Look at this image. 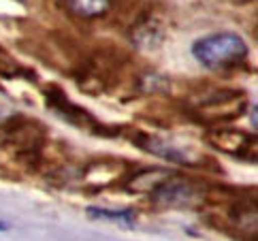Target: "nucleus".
I'll use <instances>...</instances> for the list:
<instances>
[{
    "mask_svg": "<svg viewBox=\"0 0 258 241\" xmlns=\"http://www.w3.org/2000/svg\"><path fill=\"white\" fill-rule=\"evenodd\" d=\"M190 105L205 122H230L245 113L247 96L233 88H203L190 98Z\"/></svg>",
    "mask_w": 258,
    "mask_h": 241,
    "instance_id": "1",
    "label": "nucleus"
},
{
    "mask_svg": "<svg viewBox=\"0 0 258 241\" xmlns=\"http://www.w3.org/2000/svg\"><path fill=\"white\" fill-rule=\"evenodd\" d=\"M192 53L207 69H230L247 58V43L235 32H216L199 39Z\"/></svg>",
    "mask_w": 258,
    "mask_h": 241,
    "instance_id": "2",
    "label": "nucleus"
},
{
    "mask_svg": "<svg viewBox=\"0 0 258 241\" xmlns=\"http://www.w3.org/2000/svg\"><path fill=\"white\" fill-rule=\"evenodd\" d=\"M0 131L9 145L15 147V152L24 156H39L45 143V128L43 124L34 122V119L26 115H9Z\"/></svg>",
    "mask_w": 258,
    "mask_h": 241,
    "instance_id": "3",
    "label": "nucleus"
},
{
    "mask_svg": "<svg viewBox=\"0 0 258 241\" xmlns=\"http://www.w3.org/2000/svg\"><path fill=\"white\" fill-rule=\"evenodd\" d=\"M152 199L162 207H199L207 201V192L192 179L171 175L152 192Z\"/></svg>",
    "mask_w": 258,
    "mask_h": 241,
    "instance_id": "4",
    "label": "nucleus"
},
{
    "mask_svg": "<svg viewBox=\"0 0 258 241\" xmlns=\"http://www.w3.org/2000/svg\"><path fill=\"white\" fill-rule=\"evenodd\" d=\"M205 141L209 143V147H214L222 154L247 160L256 158V137L250 133L235 131V128H214V131L207 133Z\"/></svg>",
    "mask_w": 258,
    "mask_h": 241,
    "instance_id": "5",
    "label": "nucleus"
},
{
    "mask_svg": "<svg viewBox=\"0 0 258 241\" xmlns=\"http://www.w3.org/2000/svg\"><path fill=\"white\" fill-rule=\"evenodd\" d=\"M228 228L239 233L243 239L250 237L256 241L258 237V205H256V197L250 199H239L233 201L228 205V214H226Z\"/></svg>",
    "mask_w": 258,
    "mask_h": 241,
    "instance_id": "6",
    "label": "nucleus"
},
{
    "mask_svg": "<svg viewBox=\"0 0 258 241\" xmlns=\"http://www.w3.org/2000/svg\"><path fill=\"white\" fill-rule=\"evenodd\" d=\"M45 98H47V105H49L53 111H56L60 117L67 119V122L75 124V126H92V128H96V131H98V124L94 122V119H92L94 115L88 113L86 109L73 105L60 90H56V88L47 90V92H45Z\"/></svg>",
    "mask_w": 258,
    "mask_h": 241,
    "instance_id": "7",
    "label": "nucleus"
},
{
    "mask_svg": "<svg viewBox=\"0 0 258 241\" xmlns=\"http://www.w3.org/2000/svg\"><path fill=\"white\" fill-rule=\"evenodd\" d=\"M164 36H167V28L162 26L160 20H156V17H145L143 22H139L131 30L133 45L139 49H145V51L158 49L164 41Z\"/></svg>",
    "mask_w": 258,
    "mask_h": 241,
    "instance_id": "8",
    "label": "nucleus"
},
{
    "mask_svg": "<svg viewBox=\"0 0 258 241\" xmlns=\"http://www.w3.org/2000/svg\"><path fill=\"white\" fill-rule=\"evenodd\" d=\"M124 171H126V164L119 160H96L86 169L84 182L90 184V186L105 188V186H111L113 182L122 179Z\"/></svg>",
    "mask_w": 258,
    "mask_h": 241,
    "instance_id": "9",
    "label": "nucleus"
},
{
    "mask_svg": "<svg viewBox=\"0 0 258 241\" xmlns=\"http://www.w3.org/2000/svg\"><path fill=\"white\" fill-rule=\"evenodd\" d=\"M171 175H173L171 171H164V169H141L126 179V190L152 194L164 179H169Z\"/></svg>",
    "mask_w": 258,
    "mask_h": 241,
    "instance_id": "10",
    "label": "nucleus"
},
{
    "mask_svg": "<svg viewBox=\"0 0 258 241\" xmlns=\"http://www.w3.org/2000/svg\"><path fill=\"white\" fill-rule=\"evenodd\" d=\"M137 145L143 147V150H147V152L156 154V156H160V158H164V160L175 162V164H188L190 162L186 156H183L181 150L169 145L167 141H162V139H158L156 135H143V137H139V139H137Z\"/></svg>",
    "mask_w": 258,
    "mask_h": 241,
    "instance_id": "11",
    "label": "nucleus"
},
{
    "mask_svg": "<svg viewBox=\"0 0 258 241\" xmlns=\"http://www.w3.org/2000/svg\"><path fill=\"white\" fill-rule=\"evenodd\" d=\"M64 9L79 20H96L109 13L111 0H62Z\"/></svg>",
    "mask_w": 258,
    "mask_h": 241,
    "instance_id": "12",
    "label": "nucleus"
},
{
    "mask_svg": "<svg viewBox=\"0 0 258 241\" xmlns=\"http://www.w3.org/2000/svg\"><path fill=\"white\" fill-rule=\"evenodd\" d=\"M88 214L92 218L98 220H109V222H133L135 211L133 209H98V207H90Z\"/></svg>",
    "mask_w": 258,
    "mask_h": 241,
    "instance_id": "13",
    "label": "nucleus"
},
{
    "mask_svg": "<svg viewBox=\"0 0 258 241\" xmlns=\"http://www.w3.org/2000/svg\"><path fill=\"white\" fill-rule=\"evenodd\" d=\"M5 119H7V111H5L3 107H0V124H3V122H5Z\"/></svg>",
    "mask_w": 258,
    "mask_h": 241,
    "instance_id": "14",
    "label": "nucleus"
},
{
    "mask_svg": "<svg viewBox=\"0 0 258 241\" xmlns=\"http://www.w3.org/2000/svg\"><path fill=\"white\" fill-rule=\"evenodd\" d=\"M230 3H235V5H245V3H252V0H230Z\"/></svg>",
    "mask_w": 258,
    "mask_h": 241,
    "instance_id": "15",
    "label": "nucleus"
},
{
    "mask_svg": "<svg viewBox=\"0 0 258 241\" xmlns=\"http://www.w3.org/2000/svg\"><path fill=\"white\" fill-rule=\"evenodd\" d=\"M0 230H7V224H5L3 220H0Z\"/></svg>",
    "mask_w": 258,
    "mask_h": 241,
    "instance_id": "16",
    "label": "nucleus"
}]
</instances>
